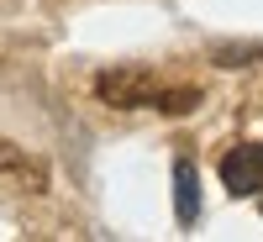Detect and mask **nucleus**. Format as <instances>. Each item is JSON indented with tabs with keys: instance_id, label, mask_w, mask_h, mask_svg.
<instances>
[{
	"instance_id": "nucleus-4",
	"label": "nucleus",
	"mask_w": 263,
	"mask_h": 242,
	"mask_svg": "<svg viewBox=\"0 0 263 242\" xmlns=\"http://www.w3.org/2000/svg\"><path fill=\"white\" fill-rule=\"evenodd\" d=\"M242 58H263V48H221V63H227V69H242Z\"/></svg>"
},
{
	"instance_id": "nucleus-1",
	"label": "nucleus",
	"mask_w": 263,
	"mask_h": 242,
	"mask_svg": "<svg viewBox=\"0 0 263 242\" xmlns=\"http://www.w3.org/2000/svg\"><path fill=\"white\" fill-rule=\"evenodd\" d=\"M95 95L116 111H163V116H190L200 105V90L195 84H158L147 69L137 63H121V69L95 74Z\"/></svg>"
},
{
	"instance_id": "nucleus-3",
	"label": "nucleus",
	"mask_w": 263,
	"mask_h": 242,
	"mask_svg": "<svg viewBox=\"0 0 263 242\" xmlns=\"http://www.w3.org/2000/svg\"><path fill=\"white\" fill-rule=\"evenodd\" d=\"M174 216H179V227L200 221V174H195L190 158L174 163Z\"/></svg>"
},
{
	"instance_id": "nucleus-2",
	"label": "nucleus",
	"mask_w": 263,
	"mask_h": 242,
	"mask_svg": "<svg viewBox=\"0 0 263 242\" xmlns=\"http://www.w3.org/2000/svg\"><path fill=\"white\" fill-rule=\"evenodd\" d=\"M221 184L232 195H263V142H237L221 158Z\"/></svg>"
}]
</instances>
